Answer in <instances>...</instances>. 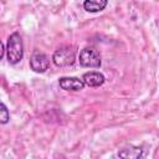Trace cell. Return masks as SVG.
<instances>
[{
  "instance_id": "6da1fadb",
  "label": "cell",
  "mask_w": 159,
  "mask_h": 159,
  "mask_svg": "<svg viewBox=\"0 0 159 159\" xmlns=\"http://www.w3.org/2000/svg\"><path fill=\"white\" fill-rule=\"evenodd\" d=\"M6 55H7V60L11 65H15L22 60L24 45H22V39L19 32H14L9 36L7 45H6Z\"/></svg>"
},
{
  "instance_id": "7a4b0ae2",
  "label": "cell",
  "mask_w": 159,
  "mask_h": 159,
  "mask_svg": "<svg viewBox=\"0 0 159 159\" xmlns=\"http://www.w3.org/2000/svg\"><path fill=\"white\" fill-rule=\"evenodd\" d=\"M76 60V48L72 46H65L55 51L52 61L58 67H68L73 65Z\"/></svg>"
},
{
  "instance_id": "3957f363",
  "label": "cell",
  "mask_w": 159,
  "mask_h": 159,
  "mask_svg": "<svg viewBox=\"0 0 159 159\" xmlns=\"http://www.w3.org/2000/svg\"><path fill=\"white\" fill-rule=\"evenodd\" d=\"M80 65L83 67L89 68H98L101 67V56L99 52L93 47H86L80 52L78 57Z\"/></svg>"
},
{
  "instance_id": "277c9868",
  "label": "cell",
  "mask_w": 159,
  "mask_h": 159,
  "mask_svg": "<svg viewBox=\"0 0 159 159\" xmlns=\"http://www.w3.org/2000/svg\"><path fill=\"white\" fill-rule=\"evenodd\" d=\"M48 65H50V61H48L47 56L42 52H35L30 60L31 70L35 72H39V73L45 72L48 68Z\"/></svg>"
},
{
  "instance_id": "5b68a950",
  "label": "cell",
  "mask_w": 159,
  "mask_h": 159,
  "mask_svg": "<svg viewBox=\"0 0 159 159\" xmlns=\"http://www.w3.org/2000/svg\"><path fill=\"white\" fill-rule=\"evenodd\" d=\"M58 83L65 91H81L84 87L83 81L77 77H61Z\"/></svg>"
},
{
  "instance_id": "8992f818",
  "label": "cell",
  "mask_w": 159,
  "mask_h": 159,
  "mask_svg": "<svg viewBox=\"0 0 159 159\" xmlns=\"http://www.w3.org/2000/svg\"><path fill=\"white\" fill-rule=\"evenodd\" d=\"M82 81L88 87H99L104 83V76L99 72H96V71L86 72L82 77Z\"/></svg>"
},
{
  "instance_id": "52a82bcc",
  "label": "cell",
  "mask_w": 159,
  "mask_h": 159,
  "mask_svg": "<svg viewBox=\"0 0 159 159\" xmlns=\"http://www.w3.org/2000/svg\"><path fill=\"white\" fill-rule=\"evenodd\" d=\"M118 157L120 159H142L143 158V148L142 147H127L118 152Z\"/></svg>"
},
{
  "instance_id": "ba28073f",
  "label": "cell",
  "mask_w": 159,
  "mask_h": 159,
  "mask_svg": "<svg viewBox=\"0 0 159 159\" xmlns=\"http://www.w3.org/2000/svg\"><path fill=\"white\" fill-rule=\"evenodd\" d=\"M106 6H107V0H86L83 2V7L88 12L102 11Z\"/></svg>"
},
{
  "instance_id": "9c48e42d",
  "label": "cell",
  "mask_w": 159,
  "mask_h": 159,
  "mask_svg": "<svg viewBox=\"0 0 159 159\" xmlns=\"http://www.w3.org/2000/svg\"><path fill=\"white\" fill-rule=\"evenodd\" d=\"M9 119H10L9 111H7L6 106L0 102V124H6L9 122Z\"/></svg>"
},
{
  "instance_id": "30bf717a",
  "label": "cell",
  "mask_w": 159,
  "mask_h": 159,
  "mask_svg": "<svg viewBox=\"0 0 159 159\" xmlns=\"http://www.w3.org/2000/svg\"><path fill=\"white\" fill-rule=\"evenodd\" d=\"M4 53H5V47H4V43L0 40V60L4 57Z\"/></svg>"
}]
</instances>
